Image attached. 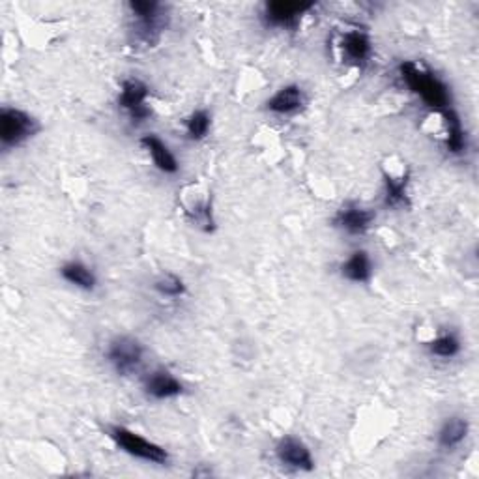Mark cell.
Segmentation results:
<instances>
[{
    "mask_svg": "<svg viewBox=\"0 0 479 479\" xmlns=\"http://www.w3.org/2000/svg\"><path fill=\"white\" fill-rule=\"evenodd\" d=\"M399 76L403 83L433 111L442 113L451 108V92L448 84L435 76L431 69L414 60H404L399 64Z\"/></svg>",
    "mask_w": 479,
    "mask_h": 479,
    "instance_id": "cell-1",
    "label": "cell"
},
{
    "mask_svg": "<svg viewBox=\"0 0 479 479\" xmlns=\"http://www.w3.org/2000/svg\"><path fill=\"white\" fill-rule=\"evenodd\" d=\"M108 435L122 453H126L137 460H143V463L154 467H167L171 463V455L164 446L145 438L137 431L124 427V425H111Z\"/></svg>",
    "mask_w": 479,
    "mask_h": 479,
    "instance_id": "cell-2",
    "label": "cell"
},
{
    "mask_svg": "<svg viewBox=\"0 0 479 479\" xmlns=\"http://www.w3.org/2000/svg\"><path fill=\"white\" fill-rule=\"evenodd\" d=\"M132 13V32L139 44L154 45L167 27V10L156 0H133L128 4Z\"/></svg>",
    "mask_w": 479,
    "mask_h": 479,
    "instance_id": "cell-3",
    "label": "cell"
},
{
    "mask_svg": "<svg viewBox=\"0 0 479 479\" xmlns=\"http://www.w3.org/2000/svg\"><path fill=\"white\" fill-rule=\"evenodd\" d=\"M147 348L133 335H115L105 347V360L118 377H132L143 365Z\"/></svg>",
    "mask_w": 479,
    "mask_h": 479,
    "instance_id": "cell-4",
    "label": "cell"
},
{
    "mask_svg": "<svg viewBox=\"0 0 479 479\" xmlns=\"http://www.w3.org/2000/svg\"><path fill=\"white\" fill-rule=\"evenodd\" d=\"M38 132L40 124L30 113L20 108L0 109V147L4 150L23 147Z\"/></svg>",
    "mask_w": 479,
    "mask_h": 479,
    "instance_id": "cell-5",
    "label": "cell"
},
{
    "mask_svg": "<svg viewBox=\"0 0 479 479\" xmlns=\"http://www.w3.org/2000/svg\"><path fill=\"white\" fill-rule=\"evenodd\" d=\"M148 98H150V86L143 79L130 77L122 81L116 103L120 111L126 113V116L133 124H143L152 116Z\"/></svg>",
    "mask_w": 479,
    "mask_h": 479,
    "instance_id": "cell-6",
    "label": "cell"
},
{
    "mask_svg": "<svg viewBox=\"0 0 479 479\" xmlns=\"http://www.w3.org/2000/svg\"><path fill=\"white\" fill-rule=\"evenodd\" d=\"M315 3H285V0H274V3H264L260 20L266 28L279 30H294L301 17L315 10Z\"/></svg>",
    "mask_w": 479,
    "mask_h": 479,
    "instance_id": "cell-7",
    "label": "cell"
},
{
    "mask_svg": "<svg viewBox=\"0 0 479 479\" xmlns=\"http://www.w3.org/2000/svg\"><path fill=\"white\" fill-rule=\"evenodd\" d=\"M275 460L289 470L294 472H313L315 470V457L307 443L292 435L281 436L274 448Z\"/></svg>",
    "mask_w": 479,
    "mask_h": 479,
    "instance_id": "cell-8",
    "label": "cell"
},
{
    "mask_svg": "<svg viewBox=\"0 0 479 479\" xmlns=\"http://www.w3.org/2000/svg\"><path fill=\"white\" fill-rule=\"evenodd\" d=\"M375 220L377 214L371 208L350 201L335 212L331 218V225L348 236H363L369 233Z\"/></svg>",
    "mask_w": 479,
    "mask_h": 479,
    "instance_id": "cell-9",
    "label": "cell"
},
{
    "mask_svg": "<svg viewBox=\"0 0 479 479\" xmlns=\"http://www.w3.org/2000/svg\"><path fill=\"white\" fill-rule=\"evenodd\" d=\"M143 389L147 397L154 399V401H171L180 397L184 394V382L171 372L165 367H157L154 371H150L148 375L143 380Z\"/></svg>",
    "mask_w": 479,
    "mask_h": 479,
    "instance_id": "cell-10",
    "label": "cell"
},
{
    "mask_svg": "<svg viewBox=\"0 0 479 479\" xmlns=\"http://www.w3.org/2000/svg\"><path fill=\"white\" fill-rule=\"evenodd\" d=\"M307 96L299 84H285L266 100L264 109L275 116H292L306 108Z\"/></svg>",
    "mask_w": 479,
    "mask_h": 479,
    "instance_id": "cell-11",
    "label": "cell"
},
{
    "mask_svg": "<svg viewBox=\"0 0 479 479\" xmlns=\"http://www.w3.org/2000/svg\"><path fill=\"white\" fill-rule=\"evenodd\" d=\"M341 52L348 64L363 68L372 57V42L369 38V34L360 28H352L345 32L341 38Z\"/></svg>",
    "mask_w": 479,
    "mask_h": 479,
    "instance_id": "cell-12",
    "label": "cell"
},
{
    "mask_svg": "<svg viewBox=\"0 0 479 479\" xmlns=\"http://www.w3.org/2000/svg\"><path fill=\"white\" fill-rule=\"evenodd\" d=\"M139 143H140V147H143L148 152L154 167L159 172L169 174V176L179 174V171H180L179 159H176V156L172 154V150L169 148V145L164 143V140L159 139L157 135L147 133V135L140 137Z\"/></svg>",
    "mask_w": 479,
    "mask_h": 479,
    "instance_id": "cell-13",
    "label": "cell"
},
{
    "mask_svg": "<svg viewBox=\"0 0 479 479\" xmlns=\"http://www.w3.org/2000/svg\"><path fill=\"white\" fill-rule=\"evenodd\" d=\"M468 435H470L468 419L463 416H451L440 425L436 443L443 451H453L463 446V442L468 438Z\"/></svg>",
    "mask_w": 479,
    "mask_h": 479,
    "instance_id": "cell-14",
    "label": "cell"
},
{
    "mask_svg": "<svg viewBox=\"0 0 479 479\" xmlns=\"http://www.w3.org/2000/svg\"><path fill=\"white\" fill-rule=\"evenodd\" d=\"M60 277L69 283V285L83 291V292H94L98 287V275L96 272L83 260H68L59 268Z\"/></svg>",
    "mask_w": 479,
    "mask_h": 479,
    "instance_id": "cell-15",
    "label": "cell"
},
{
    "mask_svg": "<svg viewBox=\"0 0 479 479\" xmlns=\"http://www.w3.org/2000/svg\"><path fill=\"white\" fill-rule=\"evenodd\" d=\"M372 272H375V266H372V259L365 250L352 251L339 266L341 277L350 283H358V285L369 283L372 279Z\"/></svg>",
    "mask_w": 479,
    "mask_h": 479,
    "instance_id": "cell-16",
    "label": "cell"
},
{
    "mask_svg": "<svg viewBox=\"0 0 479 479\" xmlns=\"http://www.w3.org/2000/svg\"><path fill=\"white\" fill-rule=\"evenodd\" d=\"M443 118V124H446V150L453 156H460L465 154L468 148L467 143V132L463 128V122H460V116L457 115V111L453 108L442 111L440 113Z\"/></svg>",
    "mask_w": 479,
    "mask_h": 479,
    "instance_id": "cell-17",
    "label": "cell"
},
{
    "mask_svg": "<svg viewBox=\"0 0 479 479\" xmlns=\"http://www.w3.org/2000/svg\"><path fill=\"white\" fill-rule=\"evenodd\" d=\"M384 204L387 208L408 206V174H384Z\"/></svg>",
    "mask_w": 479,
    "mask_h": 479,
    "instance_id": "cell-18",
    "label": "cell"
},
{
    "mask_svg": "<svg viewBox=\"0 0 479 479\" xmlns=\"http://www.w3.org/2000/svg\"><path fill=\"white\" fill-rule=\"evenodd\" d=\"M427 350L435 358L451 360V358H457L460 350H463V343H460L459 335L455 331H443V333H438L435 339L427 343Z\"/></svg>",
    "mask_w": 479,
    "mask_h": 479,
    "instance_id": "cell-19",
    "label": "cell"
},
{
    "mask_svg": "<svg viewBox=\"0 0 479 479\" xmlns=\"http://www.w3.org/2000/svg\"><path fill=\"white\" fill-rule=\"evenodd\" d=\"M212 130V113L208 109H195L184 122L186 137L193 143H201Z\"/></svg>",
    "mask_w": 479,
    "mask_h": 479,
    "instance_id": "cell-20",
    "label": "cell"
},
{
    "mask_svg": "<svg viewBox=\"0 0 479 479\" xmlns=\"http://www.w3.org/2000/svg\"><path fill=\"white\" fill-rule=\"evenodd\" d=\"M152 289L162 298H169V299H180L188 294L186 281L180 275L171 274V272L157 275L152 283Z\"/></svg>",
    "mask_w": 479,
    "mask_h": 479,
    "instance_id": "cell-21",
    "label": "cell"
},
{
    "mask_svg": "<svg viewBox=\"0 0 479 479\" xmlns=\"http://www.w3.org/2000/svg\"><path fill=\"white\" fill-rule=\"evenodd\" d=\"M188 218L195 227L203 228L204 233H212V230H214V227H216L214 210H212L210 201L195 203V206L191 210H188Z\"/></svg>",
    "mask_w": 479,
    "mask_h": 479,
    "instance_id": "cell-22",
    "label": "cell"
}]
</instances>
